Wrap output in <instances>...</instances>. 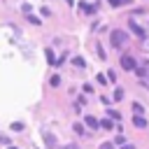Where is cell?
<instances>
[{"mask_svg":"<svg viewBox=\"0 0 149 149\" xmlns=\"http://www.w3.org/2000/svg\"><path fill=\"white\" fill-rule=\"evenodd\" d=\"M109 40H112L114 47H121V44L128 42V33H126V30H112V33H109Z\"/></svg>","mask_w":149,"mask_h":149,"instance_id":"6da1fadb","label":"cell"},{"mask_svg":"<svg viewBox=\"0 0 149 149\" xmlns=\"http://www.w3.org/2000/svg\"><path fill=\"white\" fill-rule=\"evenodd\" d=\"M121 68H123V70H135L137 63H135L133 56H123V58H121Z\"/></svg>","mask_w":149,"mask_h":149,"instance_id":"7a4b0ae2","label":"cell"},{"mask_svg":"<svg viewBox=\"0 0 149 149\" xmlns=\"http://www.w3.org/2000/svg\"><path fill=\"white\" fill-rule=\"evenodd\" d=\"M133 126H135V128H147V119L137 114V116H133Z\"/></svg>","mask_w":149,"mask_h":149,"instance_id":"3957f363","label":"cell"},{"mask_svg":"<svg viewBox=\"0 0 149 149\" xmlns=\"http://www.w3.org/2000/svg\"><path fill=\"white\" fill-rule=\"evenodd\" d=\"M79 9H81L84 14H93V12H95V5H88V2H81V5H79Z\"/></svg>","mask_w":149,"mask_h":149,"instance_id":"277c9868","label":"cell"},{"mask_svg":"<svg viewBox=\"0 0 149 149\" xmlns=\"http://www.w3.org/2000/svg\"><path fill=\"white\" fill-rule=\"evenodd\" d=\"M84 121H86L88 128H98V126H100V121H98L95 116H84Z\"/></svg>","mask_w":149,"mask_h":149,"instance_id":"5b68a950","label":"cell"},{"mask_svg":"<svg viewBox=\"0 0 149 149\" xmlns=\"http://www.w3.org/2000/svg\"><path fill=\"white\" fill-rule=\"evenodd\" d=\"M130 30H133V33H135L137 37H144V30H142V28H140V26H137L135 21H130Z\"/></svg>","mask_w":149,"mask_h":149,"instance_id":"8992f818","label":"cell"},{"mask_svg":"<svg viewBox=\"0 0 149 149\" xmlns=\"http://www.w3.org/2000/svg\"><path fill=\"white\" fill-rule=\"evenodd\" d=\"M112 7H126V5H130L133 0H107Z\"/></svg>","mask_w":149,"mask_h":149,"instance_id":"52a82bcc","label":"cell"},{"mask_svg":"<svg viewBox=\"0 0 149 149\" xmlns=\"http://www.w3.org/2000/svg\"><path fill=\"white\" fill-rule=\"evenodd\" d=\"M44 56H47V63L56 65V56H54V51H51V49H47V51H44Z\"/></svg>","mask_w":149,"mask_h":149,"instance_id":"ba28073f","label":"cell"},{"mask_svg":"<svg viewBox=\"0 0 149 149\" xmlns=\"http://www.w3.org/2000/svg\"><path fill=\"white\" fill-rule=\"evenodd\" d=\"M112 100H116V102H121V100H123V88H121V86L114 91V98H112Z\"/></svg>","mask_w":149,"mask_h":149,"instance_id":"9c48e42d","label":"cell"},{"mask_svg":"<svg viewBox=\"0 0 149 149\" xmlns=\"http://www.w3.org/2000/svg\"><path fill=\"white\" fill-rule=\"evenodd\" d=\"M112 121H114L112 116H109V119H102V121H100V126H102L105 130H109V128H112Z\"/></svg>","mask_w":149,"mask_h":149,"instance_id":"30bf717a","label":"cell"},{"mask_svg":"<svg viewBox=\"0 0 149 149\" xmlns=\"http://www.w3.org/2000/svg\"><path fill=\"white\" fill-rule=\"evenodd\" d=\"M133 112H135V114H142V112H144V107H142L140 102H133Z\"/></svg>","mask_w":149,"mask_h":149,"instance_id":"8fae6325","label":"cell"},{"mask_svg":"<svg viewBox=\"0 0 149 149\" xmlns=\"http://www.w3.org/2000/svg\"><path fill=\"white\" fill-rule=\"evenodd\" d=\"M28 21H30V23H33V26H40V23H42V21H40V19H37V16H33V14H28Z\"/></svg>","mask_w":149,"mask_h":149,"instance_id":"7c38bea8","label":"cell"},{"mask_svg":"<svg viewBox=\"0 0 149 149\" xmlns=\"http://www.w3.org/2000/svg\"><path fill=\"white\" fill-rule=\"evenodd\" d=\"M49 84H51V86H58V84H61V77H58V74H54V77L49 79Z\"/></svg>","mask_w":149,"mask_h":149,"instance_id":"4fadbf2b","label":"cell"},{"mask_svg":"<svg viewBox=\"0 0 149 149\" xmlns=\"http://www.w3.org/2000/svg\"><path fill=\"white\" fill-rule=\"evenodd\" d=\"M107 116H112L114 121H119V119H121V114H119V112H114V109H109V112H107Z\"/></svg>","mask_w":149,"mask_h":149,"instance_id":"5bb4252c","label":"cell"},{"mask_svg":"<svg viewBox=\"0 0 149 149\" xmlns=\"http://www.w3.org/2000/svg\"><path fill=\"white\" fill-rule=\"evenodd\" d=\"M74 133H77V135H86V133H84V126H81V123H74Z\"/></svg>","mask_w":149,"mask_h":149,"instance_id":"9a60e30c","label":"cell"},{"mask_svg":"<svg viewBox=\"0 0 149 149\" xmlns=\"http://www.w3.org/2000/svg\"><path fill=\"white\" fill-rule=\"evenodd\" d=\"M126 142V137H123V133H119L116 137H114V144H123Z\"/></svg>","mask_w":149,"mask_h":149,"instance_id":"2e32d148","label":"cell"},{"mask_svg":"<svg viewBox=\"0 0 149 149\" xmlns=\"http://www.w3.org/2000/svg\"><path fill=\"white\" fill-rule=\"evenodd\" d=\"M12 130H23V123H21V121H14V123H12Z\"/></svg>","mask_w":149,"mask_h":149,"instance_id":"e0dca14e","label":"cell"},{"mask_svg":"<svg viewBox=\"0 0 149 149\" xmlns=\"http://www.w3.org/2000/svg\"><path fill=\"white\" fill-rule=\"evenodd\" d=\"M72 63H74V65H77V68H84V58H79V56H77V58H74V61H72Z\"/></svg>","mask_w":149,"mask_h":149,"instance_id":"ac0fdd59","label":"cell"},{"mask_svg":"<svg viewBox=\"0 0 149 149\" xmlns=\"http://www.w3.org/2000/svg\"><path fill=\"white\" fill-rule=\"evenodd\" d=\"M107 79H109V81H114V79H116V74H114V70H109V72H107Z\"/></svg>","mask_w":149,"mask_h":149,"instance_id":"d6986e66","label":"cell"},{"mask_svg":"<svg viewBox=\"0 0 149 149\" xmlns=\"http://www.w3.org/2000/svg\"><path fill=\"white\" fill-rule=\"evenodd\" d=\"M95 79H98V84H107V81H109V79H105V77H102V74H98V77H95Z\"/></svg>","mask_w":149,"mask_h":149,"instance_id":"ffe728a7","label":"cell"},{"mask_svg":"<svg viewBox=\"0 0 149 149\" xmlns=\"http://www.w3.org/2000/svg\"><path fill=\"white\" fill-rule=\"evenodd\" d=\"M0 142H2V144H7V147H9V137H7V135H0Z\"/></svg>","mask_w":149,"mask_h":149,"instance_id":"44dd1931","label":"cell"},{"mask_svg":"<svg viewBox=\"0 0 149 149\" xmlns=\"http://www.w3.org/2000/svg\"><path fill=\"white\" fill-rule=\"evenodd\" d=\"M100 149H114V147H112V144H109V142H105V144H102V147H100Z\"/></svg>","mask_w":149,"mask_h":149,"instance_id":"7402d4cb","label":"cell"},{"mask_svg":"<svg viewBox=\"0 0 149 149\" xmlns=\"http://www.w3.org/2000/svg\"><path fill=\"white\" fill-rule=\"evenodd\" d=\"M65 149H79L77 144H65Z\"/></svg>","mask_w":149,"mask_h":149,"instance_id":"603a6c76","label":"cell"},{"mask_svg":"<svg viewBox=\"0 0 149 149\" xmlns=\"http://www.w3.org/2000/svg\"><path fill=\"white\" fill-rule=\"evenodd\" d=\"M121 149H133V144H123V147H121Z\"/></svg>","mask_w":149,"mask_h":149,"instance_id":"cb8c5ba5","label":"cell"},{"mask_svg":"<svg viewBox=\"0 0 149 149\" xmlns=\"http://www.w3.org/2000/svg\"><path fill=\"white\" fill-rule=\"evenodd\" d=\"M7 149H19V147H12V144H9V147H7Z\"/></svg>","mask_w":149,"mask_h":149,"instance_id":"d4e9b609","label":"cell"}]
</instances>
